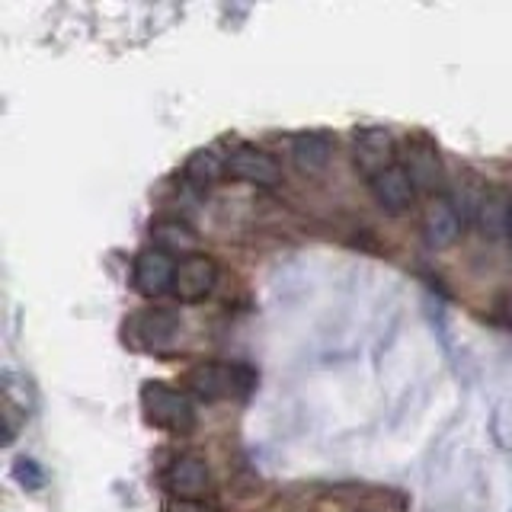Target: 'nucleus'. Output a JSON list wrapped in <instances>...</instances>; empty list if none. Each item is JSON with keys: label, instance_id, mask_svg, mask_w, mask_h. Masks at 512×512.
Wrapping results in <instances>:
<instances>
[{"label": "nucleus", "instance_id": "obj_1", "mask_svg": "<svg viewBox=\"0 0 512 512\" xmlns=\"http://www.w3.org/2000/svg\"><path fill=\"white\" fill-rule=\"evenodd\" d=\"M141 407L144 416L160 426L173 432V436H186V432L196 429V407H192L189 394L170 388L164 381H148L141 388Z\"/></svg>", "mask_w": 512, "mask_h": 512}, {"label": "nucleus", "instance_id": "obj_2", "mask_svg": "<svg viewBox=\"0 0 512 512\" xmlns=\"http://www.w3.org/2000/svg\"><path fill=\"white\" fill-rule=\"evenodd\" d=\"M189 391L199 400H221L231 394H247L253 391L256 375L247 365H221V362H202L196 368H189L186 375Z\"/></svg>", "mask_w": 512, "mask_h": 512}, {"label": "nucleus", "instance_id": "obj_3", "mask_svg": "<svg viewBox=\"0 0 512 512\" xmlns=\"http://www.w3.org/2000/svg\"><path fill=\"white\" fill-rule=\"evenodd\" d=\"M173 279H176V263L173 256L164 250H141L135 256V269H132V282H135V292L144 298H160L173 292Z\"/></svg>", "mask_w": 512, "mask_h": 512}, {"label": "nucleus", "instance_id": "obj_4", "mask_svg": "<svg viewBox=\"0 0 512 512\" xmlns=\"http://www.w3.org/2000/svg\"><path fill=\"white\" fill-rule=\"evenodd\" d=\"M218 285V263L205 253H192L176 263L173 295L180 301H202L215 292Z\"/></svg>", "mask_w": 512, "mask_h": 512}, {"label": "nucleus", "instance_id": "obj_5", "mask_svg": "<svg viewBox=\"0 0 512 512\" xmlns=\"http://www.w3.org/2000/svg\"><path fill=\"white\" fill-rule=\"evenodd\" d=\"M164 480L176 500H205L212 493V471H208V464L199 455L173 458Z\"/></svg>", "mask_w": 512, "mask_h": 512}, {"label": "nucleus", "instance_id": "obj_6", "mask_svg": "<svg viewBox=\"0 0 512 512\" xmlns=\"http://www.w3.org/2000/svg\"><path fill=\"white\" fill-rule=\"evenodd\" d=\"M368 189H372L381 212H388V215H404L416 202V186L410 180V173L400 164L378 173L375 180H368Z\"/></svg>", "mask_w": 512, "mask_h": 512}, {"label": "nucleus", "instance_id": "obj_7", "mask_svg": "<svg viewBox=\"0 0 512 512\" xmlns=\"http://www.w3.org/2000/svg\"><path fill=\"white\" fill-rule=\"evenodd\" d=\"M228 176H234L240 183H250V186H263V189L282 183V170L276 160L260 148H250V144L237 148L228 157Z\"/></svg>", "mask_w": 512, "mask_h": 512}, {"label": "nucleus", "instance_id": "obj_8", "mask_svg": "<svg viewBox=\"0 0 512 512\" xmlns=\"http://www.w3.org/2000/svg\"><path fill=\"white\" fill-rule=\"evenodd\" d=\"M352 157H356V167L362 176L375 180L378 173H384L388 167H394V138L384 132V128H362L356 135V148H352Z\"/></svg>", "mask_w": 512, "mask_h": 512}, {"label": "nucleus", "instance_id": "obj_9", "mask_svg": "<svg viewBox=\"0 0 512 512\" xmlns=\"http://www.w3.org/2000/svg\"><path fill=\"white\" fill-rule=\"evenodd\" d=\"M404 167L410 173V180L416 186V192H436L445 180V170H442V157L436 151V144H429L423 138H416V141H407V148H404Z\"/></svg>", "mask_w": 512, "mask_h": 512}, {"label": "nucleus", "instance_id": "obj_10", "mask_svg": "<svg viewBox=\"0 0 512 512\" xmlns=\"http://www.w3.org/2000/svg\"><path fill=\"white\" fill-rule=\"evenodd\" d=\"M464 231V218L458 212V205L452 199H436L426 208V218H423V237L432 250H445L452 247L455 240Z\"/></svg>", "mask_w": 512, "mask_h": 512}, {"label": "nucleus", "instance_id": "obj_11", "mask_svg": "<svg viewBox=\"0 0 512 512\" xmlns=\"http://www.w3.org/2000/svg\"><path fill=\"white\" fill-rule=\"evenodd\" d=\"M509 205H512V196L506 189L480 192L477 208H474V224L480 228V234L490 237V240L506 237V231H509Z\"/></svg>", "mask_w": 512, "mask_h": 512}, {"label": "nucleus", "instance_id": "obj_12", "mask_svg": "<svg viewBox=\"0 0 512 512\" xmlns=\"http://www.w3.org/2000/svg\"><path fill=\"white\" fill-rule=\"evenodd\" d=\"M292 164L298 173H320L333 157V138L327 132H301L292 138Z\"/></svg>", "mask_w": 512, "mask_h": 512}, {"label": "nucleus", "instance_id": "obj_13", "mask_svg": "<svg viewBox=\"0 0 512 512\" xmlns=\"http://www.w3.org/2000/svg\"><path fill=\"white\" fill-rule=\"evenodd\" d=\"M132 336L138 340V346H148V349H167L176 333H180V320L170 311H148L132 320Z\"/></svg>", "mask_w": 512, "mask_h": 512}, {"label": "nucleus", "instance_id": "obj_14", "mask_svg": "<svg viewBox=\"0 0 512 512\" xmlns=\"http://www.w3.org/2000/svg\"><path fill=\"white\" fill-rule=\"evenodd\" d=\"M151 237H154L157 250H164L170 256H183V260L196 253V244H199L196 231H192L189 224L180 218H160L151 228Z\"/></svg>", "mask_w": 512, "mask_h": 512}, {"label": "nucleus", "instance_id": "obj_15", "mask_svg": "<svg viewBox=\"0 0 512 512\" xmlns=\"http://www.w3.org/2000/svg\"><path fill=\"white\" fill-rule=\"evenodd\" d=\"M228 173V160H221L215 151H196L186 160V180L192 186H215Z\"/></svg>", "mask_w": 512, "mask_h": 512}, {"label": "nucleus", "instance_id": "obj_16", "mask_svg": "<svg viewBox=\"0 0 512 512\" xmlns=\"http://www.w3.org/2000/svg\"><path fill=\"white\" fill-rule=\"evenodd\" d=\"M13 480H16L20 487L32 490V493L45 487V474H42V468H39V461H36V458H26V455L13 461Z\"/></svg>", "mask_w": 512, "mask_h": 512}, {"label": "nucleus", "instance_id": "obj_17", "mask_svg": "<svg viewBox=\"0 0 512 512\" xmlns=\"http://www.w3.org/2000/svg\"><path fill=\"white\" fill-rule=\"evenodd\" d=\"M170 512H212L202 500H173Z\"/></svg>", "mask_w": 512, "mask_h": 512}, {"label": "nucleus", "instance_id": "obj_18", "mask_svg": "<svg viewBox=\"0 0 512 512\" xmlns=\"http://www.w3.org/2000/svg\"><path fill=\"white\" fill-rule=\"evenodd\" d=\"M506 240H509V247H512V205H509V231H506Z\"/></svg>", "mask_w": 512, "mask_h": 512}]
</instances>
